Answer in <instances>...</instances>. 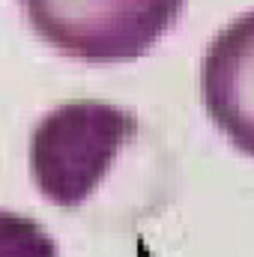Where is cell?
Returning a JSON list of instances; mask_svg holds the SVG:
<instances>
[{
	"instance_id": "1",
	"label": "cell",
	"mask_w": 254,
	"mask_h": 257,
	"mask_svg": "<svg viewBox=\"0 0 254 257\" xmlns=\"http://www.w3.org/2000/svg\"><path fill=\"white\" fill-rule=\"evenodd\" d=\"M135 132V117L108 102L78 99L54 108L30 141L36 189L63 209L81 206L132 144Z\"/></svg>"
},
{
	"instance_id": "2",
	"label": "cell",
	"mask_w": 254,
	"mask_h": 257,
	"mask_svg": "<svg viewBox=\"0 0 254 257\" xmlns=\"http://www.w3.org/2000/svg\"><path fill=\"white\" fill-rule=\"evenodd\" d=\"M30 27L84 63L144 57L180 18L186 0H21Z\"/></svg>"
},
{
	"instance_id": "3",
	"label": "cell",
	"mask_w": 254,
	"mask_h": 257,
	"mask_svg": "<svg viewBox=\"0 0 254 257\" xmlns=\"http://www.w3.org/2000/svg\"><path fill=\"white\" fill-rule=\"evenodd\" d=\"M200 96L230 144L254 156V9L209 42L200 66Z\"/></svg>"
},
{
	"instance_id": "4",
	"label": "cell",
	"mask_w": 254,
	"mask_h": 257,
	"mask_svg": "<svg viewBox=\"0 0 254 257\" xmlns=\"http://www.w3.org/2000/svg\"><path fill=\"white\" fill-rule=\"evenodd\" d=\"M0 257H60V248L33 218L0 209Z\"/></svg>"
}]
</instances>
